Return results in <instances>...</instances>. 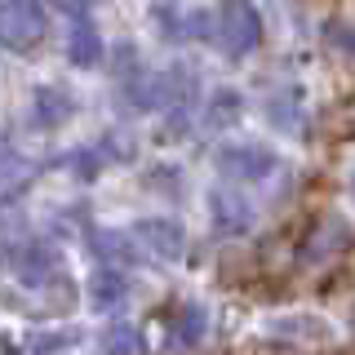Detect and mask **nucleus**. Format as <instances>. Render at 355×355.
Masks as SVG:
<instances>
[{
  "label": "nucleus",
  "instance_id": "2eb2a0df",
  "mask_svg": "<svg viewBox=\"0 0 355 355\" xmlns=\"http://www.w3.org/2000/svg\"><path fill=\"white\" fill-rule=\"evenodd\" d=\"M0 355H22V351H18V347H14L9 338H0Z\"/></svg>",
  "mask_w": 355,
  "mask_h": 355
},
{
  "label": "nucleus",
  "instance_id": "f8f14e48",
  "mask_svg": "<svg viewBox=\"0 0 355 355\" xmlns=\"http://www.w3.org/2000/svg\"><path fill=\"white\" fill-rule=\"evenodd\" d=\"M133 347H138V333L129 324H111L103 333V355H133Z\"/></svg>",
  "mask_w": 355,
  "mask_h": 355
},
{
  "label": "nucleus",
  "instance_id": "6e6552de",
  "mask_svg": "<svg viewBox=\"0 0 355 355\" xmlns=\"http://www.w3.org/2000/svg\"><path fill=\"white\" fill-rule=\"evenodd\" d=\"M71 40H67V58H71L76 67H94V62H103V36H98V27L80 14V5H71Z\"/></svg>",
  "mask_w": 355,
  "mask_h": 355
},
{
  "label": "nucleus",
  "instance_id": "9b49d317",
  "mask_svg": "<svg viewBox=\"0 0 355 355\" xmlns=\"http://www.w3.org/2000/svg\"><path fill=\"white\" fill-rule=\"evenodd\" d=\"M67 116H71V98L62 89H40L36 94V120L40 125H62Z\"/></svg>",
  "mask_w": 355,
  "mask_h": 355
},
{
  "label": "nucleus",
  "instance_id": "f03ea898",
  "mask_svg": "<svg viewBox=\"0 0 355 355\" xmlns=\"http://www.w3.org/2000/svg\"><path fill=\"white\" fill-rule=\"evenodd\" d=\"M218 40L231 58H249L262 44V18L249 0H222L218 5Z\"/></svg>",
  "mask_w": 355,
  "mask_h": 355
},
{
  "label": "nucleus",
  "instance_id": "4468645a",
  "mask_svg": "<svg viewBox=\"0 0 355 355\" xmlns=\"http://www.w3.org/2000/svg\"><path fill=\"white\" fill-rule=\"evenodd\" d=\"M324 36H329L333 49H342V53H351V58H355V27H351V22H329Z\"/></svg>",
  "mask_w": 355,
  "mask_h": 355
},
{
  "label": "nucleus",
  "instance_id": "7ed1b4c3",
  "mask_svg": "<svg viewBox=\"0 0 355 355\" xmlns=\"http://www.w3.org/2000/svg\"><path fill=\"white\" fill-rule=\"evenodd\" d=\"M129 240H133V253L138 262H178L187 249V236L173 218H142L129 227Z\"/></svg>",
  "mask_w": 355,
  "mask_h": 355
},
{
  "label": "nucleus",
  "instance_id": "f257e3e1",
  "mask_svg": "<svg viewBox=\"0 0 355 355\" xmlns=\"http://www.w3.org/2000/svg\"><path fill=\"white\" fill-rule=\"evenodd\" d=\"M49 31V18L36 0H0V44L9 53H31Z\"/></svg>",
  "mask_w": 355,
  "mask_h": 355
},
{
  "label": "nucleus",
  "instance_id": "9d476101",
  "mask_svg": "<svg viewBox=\"0 0 355 355\" xmlns=\"http://www.w3.org/2000/svg\"><path fill=\"white\" fill-rule=\"evenodd\" d=\"M120 297H125V275H120V271H111V266L94 271V280H89V302H94V311L116 306Z\"/></svg>",
  "mask_w": 355,
  "mask_h": 355
},
{
  "label": "nucleus",
  "instance_id": "423d86ee",
  "mask_svg": "<svg viewBox=\"0 0 355 355\" xmlns=\"http://www.w3.org/2000/svg\"><path fill=\"white\" fill-rule=\"evenodd\" d=\"M209 214H214V227L222 236H244V231L253 227V218H258V209H253L236 187H214V191H209Z\"/></svg>",
  "mask_w": 355,
  "mask_h": 355
},
{
  "label": "nucleus",
  "instance_id": "20e7f679",
  "mask_svg": "<svg viewBox=\"0 0 355 355\" xmlns=\"http://www.w3.org/2000/svg\"><path fill=\"white\" fill-rule=\"evenodd\" d=\"M351 227L342 222L338 214H324L315 222V227L306 231V240H302V262L306 266H324V262H333V258H342V253L351 249Z\"/></svg>",
  "mask_w": 355,
  "mask_h": 355
},
{
  "label": "nucleus",
  "instance_id": "ddd939ff",
  "mask_svg": "<svg viewBox=\"0 0 355 355\" xmlns=\"http://www.w3.org/2000/svg\"><path fill=\"white\" fill-rule=\"evenodd\" d=\"M205 306H182V333H178V342L182 347H196V342H205Z\"/></svg>",
  "mask_w": 355,
  "mask_h": 355
},
{
  "label": "nucleus",
  "instance_id": "dca6fc26",
  "mask_svg": "<svg viewBox=\"0 0 355 355\" xmlns=\"http://www.w3.org/2000/svg\"><path fill=\"white\" fill-rule=\"evenodd\" d=\"M351 196H355V169H351Z\"/></svg>",
  "mask_w": 355,
  "mask_h": 355
},
{
  "label": "nucleus",
  "instance_id": "1a4fd4ad",
  "mask_svg": "<svg viewBox=\"0 0 355 355\" xmlns=\"http://www.w3.org/2000/svg\"><path fill=\"white\" fill-rule=\"evenodd\" d=\"M240 107H244V98L236 94V89H218V94L209 98L205 120H200V125H205V129H227V125H236V120H240Z\"/></svg>",
  "mask_w": 355,
  "mask_h": 355
},
{
  "label": "nucleus",
  "instance_id": "0eeeda50",
  "mask_svg": "<svg viewBox=\"0 0 355 355\" xmlns=\"http://www.w3.org/2000/svg\"><path fill=\"white\" fill-rule=\"evenodd\" d=\"M275 342H297V347H329L333 342V329L324 324L320 315H293V320H275L271 329Z\"/></svg>",
  "mask_w": 355,
  "mask_h": 355
},
{
  "label": "nucleus",
  "instance_id": "39448f33",
  "mask_svg": "<svg viewBox=\"0 0 355 355\" xmlns=\"http://www.w3.org/2000/svg\"><path fill=\"white\" fill-rule=\"evenodd\" d=\"M214 164L227 178H236V182H262L275 169V155L266 147H258V142H240V147H218Z\"/></svg>",
  "mask_w": 355,
  "mask_h": 355
}]
</instances>
